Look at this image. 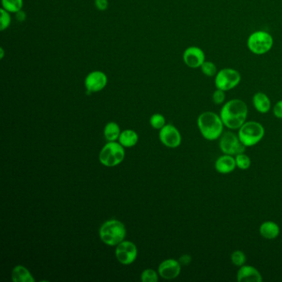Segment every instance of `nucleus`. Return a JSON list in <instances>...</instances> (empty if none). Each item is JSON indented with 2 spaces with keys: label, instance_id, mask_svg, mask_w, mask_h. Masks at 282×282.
<instances>
[{
  "label": "nucleus",
  "instance_id": "f257e3e1",
  "mask_svg": "<svg viewBox=\"0 0 282 282\" xmlns=\"http://www.w3.org/2000/svg\"><path fill=\"white\" fill-rule=\"evenodd\" d=\"M249 109L242 99H234L226 102L220 110V118L226 128L239 130L247 121Z\"/></svg>",
  "mask_w": 282,
  "mask_h": 282
},
{
  "label": "nucleus",
  "instance_id": "f03ea898",
  "mask_svg": "<svg viewBox=\"0 0 282 282\" xmlns=\"http://www.w3.org/2000/svg\"><path fill=\"white\" fill-rule=\"evenodd\" d=\"M197 125L203 138L208 141L220 139L225 127L220 115L211 111L204 112L200 114L198 117Z\"/></svg>",
  "mask_w": 282,
  "mask_h": 282
},
{
  "label": "nucleus",
  "instance_id": "7ed1b4c3",
  "mask_svg": "<svg viewBox=\"0 0 282 282\" xmlns=\"http://www.w3.org/2000/svg\"><path fill=\"white\" fill-rule=\"evenodd\" d=\"M99 236L103 243L109 246L118 245L125 238V227L118 220H108L99 229Z\"/></svg>",
  "mask_w": 282,
  "mask_h": 282
},
{
  "label": "nucleus",
  "instance_id": "20e7f679",
  "mask_svg": "<svg viewBox=\"0 0 282 282\" xmlns=\"http://www.w3.org/2000/svg\"><path fill=\"white\" fill-rule=\"evenodd\" d=\"M238 136L245 147H254L263 140L265 128L262 123L256 121H246L239 128Z\"/></svg>",
  "mask_w": 282,
  "mask_h": 282
},
{
  "label": "nucleus",
  "instance_id": "39448f33",
  "mask_svg": "<svg viewBox=\"0 0 282 282\" xmlns=\"http://www.w3.org/2000/svg\"><path fill=\"white\" fill-rule=\"evenodd\" d=\"M274 40L272 35L266 31H256L250 35L247 46L252 53L261 56L268 53L273 48Z\"/></svg>",
  "mask_w": 282,
  "mask_h": 282
},
{
  "label": "nucleus",
  "instance_id": "423d86ee",
  "mask_svg": "<svg viewBox=\"0 0 282 282\" xmlns=\"http://www.w3.org/2000/svg\"><path fill=\"white\" fill-rule=\"evenodd\" d=\"M125 152L123 146L115 142L107 143L99 154V161L106 167H115L123 162Z\"/></svg>",
  "mask_w": 282,
  "mask_h": 282
},
{
  "label": "nucleus",
  "instance_id": "0eeeda50",
  "mask_svg": "<svg viewBox=\"0 0 282 282\" xmlns=\"http://www.w3.org/2000/svg\"><path fill=\"white\" fill-rule=\"evenodd\" d=\"M215 85L217 89L229 91L236 88L241 82V74L233 68H224L215 76Z\"/></svg>",
  "mask_w": 282,
  "mask_h": 282
},
{
  "label": "nucleus",
  "instance_id": "6e6552de",
  "mask_svg": "<svg viewBox=\"0 0 282 282\" xmlns=\"http://www.w3.org/2000/svg\"><path fill=\"white\" fill-rule=\"evenodd\" d=\"M219 146L224 154L231 155L234 157L240 153H244L246 150V147L242 143L238 134L231 131L223 133L220 138Z\"/></svg>",
  "mask_w": 282,
  "mask_h": 282
},
{
  "label": "nucleus",
  "instance_id": "1a4fd4ad",
  "mask_svg": "<svg viewBox=\"0 0 282 282\" xmlns=\"http://www.w3.org/2000/svg\"><path fill=\"white\" fill-rule=\"evenodd\" d=\"M115 255L119 263L123 265H129L136 260L138 250L132 242L123 241L117 245Z\"/></svg>",
  "mask_w": 282,
  "mask_h": 282
},
{
  "label": "nucleus",
  "instance_id": "9d476101",
  "mask_svg": "<svg viewBox=\"0 0 282 282\" xmlns=\"http://www.w3.org/2000/svg\"><path fill=\"white\" fill-rule=\"evenodd\" d=\"M108 83V77L106 74H104L99 70H95L89 73L87 75L85 80V86L87 89V93H95L104 89Z\"/></svg>",
  "mask_w": 282,
  "mask_h": 282
},
{
  "label": "nucleus",
  "instance_id": "9b49d317",
  "mask_svg": "<svg viewBox=\"0 0 282 282\" xmlns=\"http://www.w3.org/2000/svg\"><path fill=\"white\" fill-rule=\"evenodd\" d=\"M161 142L171 148H176L181 143V135L178 129L171 124L165 125L159 133Z\"/></svg>",
  "mask_w": 282,
  "mask_h": 282
},
{
  "label": "nucleus",
  "instance_id": "f8f14e48",
  "mask_svg": "<svg viewBox=\"0 0 282 282\" xmlns=\"http://www.w3.org/2000/svg\"><path fill=\"white\" fill-rule=\"evenodd\" d=\"M183 60L188 67L192 69L200 68L203 63L205 62V54L202 49L199 46H189L184 51Z\"/></svg>",
  "mask_w": 282,
  "mask_h": 282
},
{
  "label": "nucleus",
  "instance_id": "ddd939ff",
  "mask_svg": "<svg viewBox=\"0 0 282 282\" xmlns=\"http://www.w3.org/2000/svg\"><path fill=\"white\" fill-rule=\"evenodd\" d=\"M158 271L162 278L172 280L180 275L181 271V263L175 259H167L160 264Z\"/></svg>",
  "mask_w": 282,
  "mask_h": 282
},
{
  "label": "nucleus",
  "instance_id": "4468645a",
  "mask_svg": "<svg viewBox=\"0 0 282 282\" xmlns=\"http://www.w3.org/2000/svg\"><path fill=\"white\" fill-rule=\"evenodd\" d=\"M237 281L239 282H262L263 276L260 272L253 266H242L237 273Z\"/></svg>",
  "mask_w": 282,
  "mask_h": 282
},
{
  "label": "nucleus",
  "instance_id": "2eb2a0df",
  "mask_svg": "<svg viewBox=\"0 0 282 282\" xmlns=\"http://www.w3.org/2000/svg\"><path fill=\"white\" fill-rule=\"evenodd\" d=\"M215 167L217 172L223 175L232 173L237 168L235 157L228 154L220 156L215 161Z\"/></svg>",
  "mask_w": 282,
  "mask_h": 282
},
{
  "label": "nucleus",
  "instance_id": "dca6fc26",
  "mask_svg": "<svg viewBox=\"0 0 282 282\" xmlns=\"http://www.w3.org/2000/svg\"><path fill=\"white\" fill-rule=\"evenodd\" d=\"M281 229L279 225L274 221H265L260 225L259 228V233L261 236L264 239H268V240H273L279 236L280 234Z\"/></svg>",
  "mask_w": 282,
  "mask_h": 282
},
{
  "label": "nucleus",
  "instance_id": "f3484780",
  "mask_svg": "<svg viewBox=\"0 0 282 282\" xmlns=\"http://www.w3.org/2000/svg\"><path fill=\"white\" fill-rule=\"evenodd\" d=\"M253 104L258 113L263 114L270 111L272 108L270 98L263 92H258L254 94L253 97Z\"/></svg>",
  "mask_w": 282,
  "mask_h": 282
},
{
  "label": "nucleus",
  "instance_id": "a211bd4d",
  "mask_svg": "<svg viewBox=\"0 0 282 282\" xmlns=\"http://www.w3.org/2000/svg\"><path fill=\"white\" fill-rule=\"evenodd\" d=\"M12 281L15 282H33L34 279L27 268L22 266H17L12 270Z\"/></svg>",
  "mask_w": 282,
  "mask_h": 282
},
{
  "label": "nucleus",
  "instance_id": "6ab92c4d",
  "mask_svg": "<svg viewBox=\"0 0 282 282\" xmlns=\"http://www.w3.org/2000/svg\"><path fill=\"white\" fill-rule=\"evenodd\" d=\"M119 142L123 147H131L135 146L138 141V136L136 132L133 130L123 131L119 136Z\"/></svg>",
  "mask_w": 282,
  "mask_h": 282
},
{
  "label": "nucleus",
  "instance_id": "aec40b11",
  "mask_svg": "<svg viewBox=\"0 0 282 282\" xmlns=\"http://www.w3.org/2000/svg\"><path fill=\"white\" fill-rule=\"evenodd\" d=\"M120 136V128L116 123H109L104 128V137L109 142H113Z\"/></svg>",
  "mask_w": 282,
  "mask_h": 282
},
{
  "label": "nucleus",
  "instance_id": "412c9836",
  "mask_svg": "<svg viewBox=\"0 0 282 282\" xmlns=\"http://www.w3.org/2000/svg\"><path fill=\"white\" fill-rule=\"evenodd\" d=\"M2 8L7 10V12H16L22 10L23 6L22 0H2Z\"/></svg>",
  "mask_w": 282,
  "mask_h": 282
},
{
  "label": "nucleus",
  "instance_id": "4be33fe9",
  "mask_svg": "<svg viewBox=\"0 0 282 282\" xmlns=\"http://www.w3.org/2000/svg\"><path fill=\"white\" fill-rule=\"evenodd\" d=\"M235 161H236L237 167L239 169L245 171V170L249 169L250 167H251V159H250V157L248 155L245 154V152L236 155L235 156Z\"/></svg>",
  "mask_w": 282,
  "mask_h": 282
},
{
  "label": "nucleus",
  "instance_id": "5701e85b",
  "mask_svg": "<svg viewBox=\"0 0 282 282\" xmlns=\"http://www.w3.org/2000/svg\"><path fill=\"white\" fill-rule=\"evenodd\" d=\"M200 69H201L203 74L208 77H214L217 75V66L215 63L210 61V60H205V62L203 63L202 65L200 66Z\"/></svg>",
  "mask_w": 282,
  "mask_h": 282
},
{
  "label": "nucleus",
  "instance_id": "b1692460",
  "mask_svg": "<svg viewBox=\"0 0 282 282\" xmlns=\"http://www.w3.org/2000/svg\"><path fill=\"white\" fill-rule=\"evenodd\" d=\"M231 262L234 266L240 268L242 266L246 264V254H244V252H242L241 250H236L231 254Z\"/></svg>",
  "mask_w": 282,
  "mask_h": 282
},
{
  "label": "nucleus",
  "instance_id": "393cba45",
  "mask_svg": "<svg viewBox=\"0 0 282 282\" xmlns=\"http://www.w3.org/2000/svg\"><path fill=\"white\" fill-rule=\"evenodd\" d=\"M150 123L156 129H162L166 125V119L164 116L160 113H156L150 118Z\"/></svg>",
  "mask_w": 282,
  "mask_h": 282
},
{
  "label": "nucleus",
  "instance_id": "a878e982",
  "mask_svg": "<svg viewBox=\"0 0 282 282\" xmlns=\"http://www.w3.org/2000/svg\"><path fill=\"white\" fill-rule=\"evenodd\" d=\"M1 12V17H0V30L4 31L5 29H7L9 27L11 23V16H10L9 12H7V10L4 8L0 9Z\"/></svg>",
  "mask_w": 282,
  "mask_h": 282
},
{
  "label": "nucleus",
  "instance_id": "bb28decb",
  "mask_svg": "<svg viewBox=\"0 0 282 282\" xmlns=\"http://www.w3.org/2000/svg\"><path fill=\"white\" fill-rule=\"evenodd\" d=\"M225 99H226V94H225V91L222 89H217L213 93L212 100L213 103L215 104L220 105V104H224Z\"/></svg>",
  "mask_w": 282,
  "mask_h": 282
},
{
  "label": "nucleus",
  "instance_id": "cd10ccee",
  "mask_svg": "<svg viewBox=\"0 0 282 282\" xmlns=\"http://www.w3.org/2000/svg\"><path fill=\"white\" fill-rule=\"evenodd\" d=\"M142 281L143 282H157L158 281L157 273L152 269L145 270L142 274Z\"/></svg>",
  "mask_w": 282,
  "mask_h": 282
},
{
  "label": "nucleus",
  "instance_id": "c85d7f7f",
  "mask_svg": "<svg viewBox=\"0 0 282 282\" xmlns=\"http://www.w3.org/2000/svg\"><path fill=\"white\" fill-rule=\"evenodd\" d=\"M273 114L275 115L276 118L282 119V99L275 104L273 108Z\"/></svg>",
  "mask_w": 282,
  "mask_h": 282
},
{
  "label": "nucleus",
  "instance_id": "c756f323",
  "mask_svg": "<svg viewBox=\"0 0 282 282\" xmlns=\"http://www.w3.org/2000/svg\"><path fill=\"white\" fill-rule=\"evenodd\" d=\"M95 7L99 11H104L109 7L108 0H95Z\"/></svg>",
  "mask_w": 282,
  "mask_h": 282
},
{
  "label": "nucleus",
  "instance_id": "7c9ffc66",
  "mask_svg": "<svg viewBox=\"0 0 282 282\" xmlns=\"http://www.w3.org/2000/svg\"><path fill=\"white\" fill-rule=\"evenodd\" d=\"M191 261L192 258L191 255H183L179 259V263H181V265L187 266L191 263Z\"/></svg>",
  "mask_w": 282,
  "mask_h": 282
},
{
  "label": "nucleus",
  "instance_id": "2f4dec72",
  "mask_svg": "<svg viewBox=\"0 0 282 282\" xmlns=\"http://www.w3.org/2000/svg\"><path fill=\"white\" fill-rule=\"evenodd\" d=\"M16 17L19 22H22L26 18V13L22 10H20L19 12H16Z\"/></svg>",
  "mask_w": 282,
  "mask_h": 282
},
{
  "label": "nucleus",
  "instance_id": "473e14b6",
  "mask_svg": "<svg viewBox=\"0 0 282 282\" xmlns=\"http://www.w3.org/2000/svg\"><path fill=\"white\" fill-rule=\"evenodd\" d=\"M3 56H4V51H3V48L1 47V48H0V58L2 59V58H3Z\"/></svg>",
  "mask_w": 282,
  "mask_h": 282
}]
</instances>
